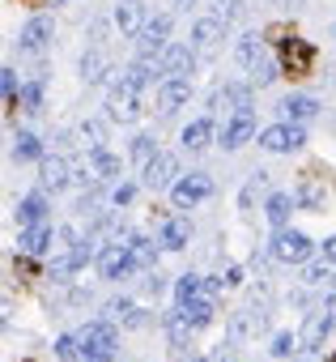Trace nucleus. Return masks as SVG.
<instances>
[{
	"label": "nucleus",
	"mask_w": 336,
	"mask_h": 362,
	"mask_svg": "<svg viewBox=\"0 0 336 362\" xmlns=\"http://www.w3.org/2000/svg\"><path fill=\"white\" fill-rule=\"evenodd\" d=\"M140 115H145L140 94H132V90H111V98H107V119H115V124H136Z\"/></svg>",
	"instance_id": "f8f14e48"
},
{
	"label": "nucleus",
	"mask_w": 336,
	"mask_h": 362,
	"mask_svg": "<svg viewBox=\"0 0 336 362\" xmlns=\"http://www.w3.org/2000/svg\"><path fill=\"white\" fill-rule=\"evenodd\" d=\"M56 239H60V230H52V222L22 226V230H18V252H22V256H47L52 247H60Z\"/></svg>",
	"instance_id": "9b49d317"
},
{
	"label": "nucleus",
	"mask_w": 336,
	"mask_h": 362,
	"mask_svg": "<svg viewBox=\"0 0 336 362\" xmlns=\"http://www.w3.org/2000/svg\"><path fill=\"white\" fill-rule=\"evenodd\" d=\"M132 197H136V184H119V188L111 192V205L124 209V205H132Z\"/></svg>",
	"instance_id": "49530a36"
},
{
	"label": "nucleus",
	"mask_w": 336,
	"mask_h": 362,
	"mask_svg": "<svg viewBox=\"0 0 336 362\" xmlns=\"http://www.w3.org/2000/svg\"><path fill=\"white\" fill-rule=\"evenodd\" d=\"M157 243H162V252H184L192 243V222L188 218H166L162 230H157Z\"/></svg>",
	"instance_id": "6ab92c4d"
},
{
	"label": "nucleus",
	"mask_w": 336,
	"mask_h": 362,
	"mask_svg": "<svg viewBox=\"0 0 336 362\" xmlns=\"http://www.w3.org/2000/svg\"><path fill=\"white\" fill-rule=\"evenodd\" d=\"M332 315L328 311H311L306 320H302V332H298V341H302V349L306 354H319L323 349V341H328V332H332Z\"/></svg>",
	"instance_id": "dca6fc26"
},
{
	"label": "nucleus",
	"mask_w": 336,
	"mask_h": 362,
	"mask_svg": "<svg viewBox=\"0 0 336 362\" xmlns=\"http://www.w3.org/2000/svg\"><path fill=\"white\" fill-rule=\"evenodd\" d=\"M298 345H302V341H298V332H277V337H272V345H268V354H272V358H289Z\"/></svg>",
	"instance_id": "79ce46f5"
},
{
	"label": "nucleus",
	"mask_w": 336,
	"mask_h": 362,
	"mask_svg": "<svg viewBox=\"0 0 336 362\" xmlns=\"http://www.w3.org/2000/svg\"><path fill=\"white\" fill-rule=\"evenodd\" d=\"M268 256L272 260H281V264H306L311 256H315V239L311 235H302V230H277L272 235V243H268Z\"/></svg>",
	"instance_id": "f03ea898"
},
{
	"label": "nucleus",
	"mask_w": 336,
	"mask_h": 362,
	"mask_svg": "<svg viewBox=\"0 0 336 362\" xmlns=\"http://www.w3.org/2000/svg\"><path fill=\"white\" fill-rule=\"evenodd\" d=\"M277 60H281V69L289 77H306L315 69V47L306 39H281V56Z\"/></svg>",
	"instance_id": "6e6552de"
},
{
	"label": "nucleus",
	"mask_w": 336,
	"mask_h": 362,
	"mask_svg": "<svg viewBox=\"0 0 336 362\" xmlns=\"http://www.w3.org/2000/svg\"><path fill=\"white\" fill-rule=\"evenodd\" d=\"M0 90H5V107H9V111L22 107V90H26V86H18V73H13L9 64L0 69Z\"/></svg>",
	"instance_id": "f704fd0d"
},
{
	"label": "nucleus",
	"mask_w": 336,
	"mask_h": 362,
	"mask_svg": "<svg viewBox=\"0 0 336 362\" xmlns=\"http://www.w3.org/2000/svg\"><path fill=\"white\" fill-rule=\"evenodd\" d=\"M294 209H298V197H294V192H281V188H277V192H268V201H264V218H268V226H272V230H285Z\"/></svg>",
	"instance_id": "a211bd4d"
},
{
	"label": "nucleus",
	"mask_w": 336,
	"mask_h": 362,
	"mask_svg": "<svg viewBox=\"0 0 336 362\" xmlns=\"http://www.w3.org/2000/svg\"><path fill=\"white\" fill-rule=\"evenodd\" d=\"M157 247H162V243H153V239H145V235H136V239L128 243L136 273H149V269H157Z\"/></svg>",
	"instance_id": "c85d7f7f"
},
{
	"label": "nucleus",
	"mask_w": 336,
	"mask_h": 362,
	"mask_svg": "<svg viewBox=\"0 0 336 362\" xmlns=\"http://www.w3.org/2000/svg\"><path fill=\"white\" fill-rule=\"evenodd\" d=\"M247 141H256V107H239L230 115V124L222 128V149H243Z\"/></svg>",
	"instance_id": "1a4fd4ad"
},
{
	"label": "nucleus",
	"mask_w": 336,
	"mask_h": 362,
	"mask_svg": "<svg viewBox=\"0 0 336 362\" xmlns=\"http://www.w3.org/2000/svg\"><path fill=\"white\" fill-rule=\"evenodd\" d=\"M234 56H239V64L251 73L260 60H264V35H256V30H247L243 39H239V47H234Z\"/></svg>",
	"instance_id": "bb28decb"
},
{
	"label": "nucleus",
	"mask_w": 336,
	"mask_h": 362,
	"mask_svg": "<svg viewBox=\"0 0 336 362\" xmlns=\"http://www.w3.org/2000/svg\"><path fill=\"white\" fill-rule=\"evenodd\" d=\"M9 153H13L18 162H43V158H47V153H43V141H39L35 132H18Z\"/></svg>",
	"instance_id": "c756f323"
},
{
	"label": "nucleus",
	"mask_w": 336,
	"mask_h": 362,
	"mask_svg": "<svg viewBox=\"0 0 336 362\" xmlns=\"http://www.w3.org/2000/svg\"><path fill=\"white\" fill-rule=\"evenodd\" d=\"M77 273V260H73V247H64V256H56L52 264H47V277L52 281H68Z\"/></svg>",
	"instance_id": "ea45409f"
},
{
	"label": "nucleus",
	"mask_w": 336,
	"mask_h": 362,
	"mask_svg": "<svg viewBox=\"0 0 336 362\" xmlns=\"http://www.w3.org/2000/svg\"><path fill=\"white\" fill-rule=\"evenodd\" d=\"M209 141H213V115H200V119L184 124V132H179V145H184L188 153H200V149H209Z\"/></svg>",
	"instance_id": "b1692460"
},
{
	"label": "nucleus",
	"mask_w": 336,
	"mask_h": 362,
	"mask_svg": "<svg viewBox=\"0 0 336 362\" xmlns=\"http://www.w3.org/2000/svg\"><path fill=\"white\" fill-rule=\"evenodd\" d=\"M136 315V303L132 298H111V303H102V320H111V324H128Z\"/></svg>",
	"instance_id": "4c0bfd02"
},
{
	"label": "nucleus",
	"mask_w": 336,
	"mask_h": 362,
	"mask_svg": "<svg viewBox=\"0 0 336 362\" xmlns=\"http://www.w3.org/2000/svg\"><path fill=\"white\" fill-rule=\"evenodd\" d=\"M196 362H213V358H196Z\"/></svg>",
	"instance_id": "5fc2aeb1"
},
{
	"label": "nucleus",
	"mask_w": 336,
	"mask_h": 362,
	"mask_svg": "<svg viewBox=\"0 0 336 362\" xmlns=\"http://www.w3.org/2000/svg\"><path fill=\"white\" fill-rule=\"evenodd\" d=\"M323 311H328V315H332V320H336V290H332V294H328V303H323Z\"/></svg>",
	"instance_id": "8fccbe9b"
},
{
	"label": "nucleus",
	"mask_w": 336,
	"mask_h": 362,
	"mask_svg": "<svg viewBox=\"0 0 336 362\" xmlns=\"http://www.w3.org/2000/svg\"><path fill=\"white\" fill-rule=\"evenodd\" d=\"M115 73H119V69H111V64H107V56H102L98 47H90V52L81 56V81H85V86L115 81Z\"/></svg>",
	"instance_id": "4be33fe9"
},
{
	"label": "nucleus",
	"mask_w": 336,
	"mask_h": 362,
	"mask_svg": "<svg viewBox=\"0 0 336 362\" xmlns=\"http://www.w3.org/2000/svg\"><path fill=\"white\" fill-rule=\"evenodd\" d=\"M192 5H196V0H175V9H179V13H188Z\"/></svg>",
	"instance_id": "3c124183"
},
{
	"label": "nucleus",
	"mask_w": 336,
	"mask_h": 362,
	"mask_svg": "<svg viewBox=\"0 0 336 362\" xmlns=\"http://www.w3.org/2000/svg\"><path fill=\"white\" fill-rule=\"evenodd\" d=\"M188 98H192V77H166L157 86V111L162 115H175Z\"/></svg>",
	"instance_id": "ddd939ff"
},
{
	"label": "nucleus",
	"mask_w": 336,
	"mask_h": 362,
	"mask_svg": "<svg viewBox=\"0 0 336 362\" xmlns=\"http://www.w3.org/2000/svg\"><path fill=\"white\" fill-rule=\"evenodd\" d=\"M294 197H298V205H302V209H319V205H323V197H328V188L319 184L315 175H302V184H298V192H294Z\"/></svg>",
	"instance_id": "7c9ffc66"
},
{
	"label": "nucleus",
	"mask_w": 336,
	"mask_h": 362,
	"mask_svg": "<svg viewBox=\"0 0 336 362\" xmlns=\"http://www.w3.org/2000/svg\"><path fill=\"white\" fill-rule=\"evenodd\" d=\"M281 73H285V69H281V60L264 56V60H260V64L251 69V86H256V90H264V86H272V81H277Z\"/></svg>",
	"instance_id": "72a5a7b5"
},
{
	"label": "nucleus",
	"mask_w": 336,
	"mask_h": 362,
	"mask_svg": "<svg viewBox=\"0 0 336 362\" xmlns=\"http://www.w3.org/2000/svg\"><path fill=\"white\" fill-rule=\"evenodd\" d=\"M77 341L85 349V362H115V349H119V332L111 320H90L77 328Z\"/></svg>",
	"instance_id": "f257e3e1"
},
{
	"label": "nucleus",
	"mask_w": 336,
	"mask_h": 362,
	"mask_svg": "<svg viewBox=\"0 0 336 362\" xmlns=\"http://www.w3.org/2000/svg\"><path fill=\"white\" fill-rule=\"evenodd\" d=\"M128 149H132V158H136L140 166H145L149 158H157V153H162V149H157V136H153V132H136Z\"/></svg>",
	"instance_id": "c9c22d12"
},
{
	"label": "nucleus",
	"mask_w": 336,
	"mask_h": 362,
	"mask_svg": "<svg viewBox=\"0 0 336 362\" xmlns=\"http://www.w3.org/2000/svg\"><path fill=\"white\" fill-rule=\"evenodd\" d=\"M52 35H56V22H52L47 13L30 18V22L22 26V35H18V52H22V56H39V52L52 43Z\"/></svg>",
	"instance_id": "9d476101"
},
{
	"label": "nucleus",
	"mask_w": 336,
	"mask_h": 362,
	"mask_svg": "<svg viewBox=\"0 0 336 362\" xmlns=\"http://www.w3.org/2000/svg\"><path fill=\"white\" fill-rule=\"evenodd\" d=\"M281 5H302V0H281Z\"/></svg>",
	"instance_id": "603ef678"
},
{
	"label": "nucleus",
	"mask_w": 336,
	"mask_h": 362,
	"mask_svg": "<svg viewBox=\"0 0 336 362\" xmlns=\"http://www.w3.org/2000/svg\"><path fill=\"white\" fill-rule=\"evenodd\" d=\"M39 184H43V192H64V188L73 184V166H68L60 153L43 158V162H39Z\"/></svg>",
	"instance_id": "f3484780"
},
{
	"label": "nucleus",
	"mask_w": 336,
	"mask_h": 362,
	"mask_svg": "<svg viewBox=\"0 0 336 362\" xmlns=\"http://www.w3.org/2000/svg\"><path fill=\"white\" fill-rule=\"evenodd\" d=\"M226 22H217V18H200L196 26H192V47H196V56H213L217 47H222V39H226Z\"/></svg>",
	"instance_id": "2eb2a0df"
},
{
	"label": "nucleus",
	"mask_w": 336,
	"mask_h": 362,
	"mask_svg": "<svg viewBox=\"0 0 336 362\" xmlns=\"http://www.w3.org/2000/svg\"><path fill=\"white\" fill-rule=\"evenodd\" d=\"M140 184L149 192H162V188H175L179 184V158L175 153H157L140 166Z\"/></svg>",
	"instance_id": "423d86ee"
},
{
	"label": "nucleus",
	"mask_w": 336,
	"mask_h": 362,
	"mask_svg": "<svg viewBox=\"0 0 336 362\" xmlns=\"http://www.w3.org/2000/svg\"><path fill=\"white\" fill-rule=\"evenodd\" d=\"M323 256H328V260H336V235H332V239H323Z\"/></svg>",
	"instance_id": "09e8293b"
},
{
	"label": "nucleus",
	"mask_w": 336,
	"mask_h": 362,
	"mask_svg": "<svg viewBox=\"0 0 336 362\" xmlns=\"http://www.w3.org/2000/svg\"><path fill=\"white\" fill-rule=\"evenodd\" d=\"M90 170H94L98 179H119V175H124V162H119V153H111V149L102 145V149H90Z\"/></svg>",
	"instance_id": "cd10ccee"
},
{
	"label": "nucleus",
	"mask_w": 336,
	"mask_h": 362,
	"mask_svg": "<svg viewBox=\"0 0 336 362\" xmlns=\"http://www.w3.org/2000/svg\"><path fill=\"white\" fill-rule=\"evenodd\" d=\"M302 281L306 286H323V281H336V260H315V264H306V273H302Z\"/></svg>",
	"instance_id": "e433bc0d"
},
{
	"label": "nucleus",
	"mask_w": 336,
	"mask_h": 362,
	"mask_svg": "<svg viewBox=\"0 0 336 362\" xmlns=\"http://www.w3.org/2000/svg\"><path fill=\"white\" fill-rule=\"evenodd\" d=\"M157 64H162L166 77H188L196 69V47L192 43H171V47L157 56Z\"/></svg>",
	"instance_id": "4468645a"
},
{
	"label": "nucleus",
	"mask_w": 336,
	"mask_h": 362,
	"mask_svg": "<svg viewBox=\"0 0 336 362\" xmlns=\"http://www.w3.org/2000/svg\"><path fill=\"white\" fill-rule=\"evenodd\" d=\"M315 115H319V98H315V94H289V98H281V119L306 124V119H315Z\"/></svg>",
	"instance_id": "5701e85b"
},
{
	"label": "nucleus",
	"mask_w": 336,
	"mask_h": 362,
	"mask_svg": "<svg viewBox=\"0 0 336 362\" xmlns=\"http://www.w3.org/2000/svg\"><path fill=\"white\" fill-rule=\"evenodd\" d=\"M222 281H226V290H234V286H243V269H239V264H230V269L222 273Z\"/></svg>",
	"instance_id": "de8ad7c7"
},
{
	"label": "nucleus",
	"mask_w": 336,
	"mask_h": 362,
	"mask_svg": "<svg viewBox=\"0 0 336 362\" xmlns=\"http://www.w3.org/2000/svg\"><path fill=\"white\" fill-rule=\"evenodd\" d=\"M56 358H60V362H85V349H81L77 337H60V341H56Z\"/></svg>",
	"instance_id": "a19ab883"
},
{
	"label": "nucleus",
	"mask_w": 336,
	"mask_h": 362,
	"mask_svg": "<svg viewBox=\"0 0 336 362\" xmlns=\"http://www.w3.org/2000/svg\"><path fill=\"white\" fill-rule=\"evenodd\" d=\"M196 298H205V281H200L196 273H184V277L175 281V307H188V303H196Z\"/></svg>",
	"instance_id": "2f4dec72"
},
{
	"label": "nucleus",
	"mask_w": 336,
	"mask_h": 362,
	"mask_svg": "<svg viewBox=\"0 0 336 362\" xmlns=\"http://www.w3.org/2000/svg\"><path fill=\"white\" fill-rule=\"evenodd\" d=\"M77 136H81V145H90V149H102V128H98L94 119H85V124L77 128Z\"/></svg>",
	"instance_id": "c03bdc74"
},
{
	"label": "nucleus",
	"mask_w": 336,
	"mask_h": 362,
	"mask_svg": "<svg viewBox=\"0 0 336 362\" xmlns=\"http://www.w3.org/2000/svg\"><path fill=\"white\" fill-rule=\"evenodd\" d=\"M209 197H213V175H205V170H188V175H179V184L171 188L175 209H196V205H205Z\"/></svg>",
	"instance_id": "7ed1b4c3"
},
{
	"label": "nucleus",
	"mask_w": 336,
	"mask_h": 362,
	"mask_svg": "<svg viewBox=\"0 0 336 362\" xmlns=\"http://www.w3.org/2000/svg\"><path fill=\"white\" fill-rule=\"evenodd\" d=\"M302 145H306V128H302V124L281 119V124L260 128V149H268V153H294V149H302Z\"/></svg>",
	"instance_id": "20e7f679"
},
{
	"label": "nucleus",
	"mask_w": 336,
	"mask_h": 362,
	"mask_svg": "<svg viewBox=\"0 0 336 362\" xmlns=\"http://www.w3.org/2000/svg\"><path fill=\"white\" fill-rule=\"evenodd\" d=\"M251 90H256L251 81H230V86L213 90L209 107H213V111H222V107H234V111H239V107H256V103H251Z\"/></svg>",
	"instance_id": "aec40b11"
},
{
	"label": "nucleus",
	"mask_w": 336,
	"mask_h": 362,
	"mask_svg": "<svg viewBox=\"0 0 336 362\" xmlns=\"http://www.w3.org/2000/svg\"><path fill=\"white\" fill-rule=\"evenodd\" d=\"M136 273V264H132V252L124 247V243H107L102 252H98V277L102 281H124V277H132Z\"/></svg>",
	"instance_id": "0eeeda50"
},
{
	"label": "nucleus",
	"mask_w": 336,
	"mask_h": 362,
	"mask_svg": "<svg viewBox=\"0 0 336 362\" xmlns=\"http://www.w3.org/2000/svg\"><path fill=\"white\" fill-rule=\"evenodd\" d=\"M192 332H196V328L188 324V315H184L179 307H175V311H166V341H171V349H175V354H184V349H188Z\"/></svg>",
	"instance_id": "393cba45"
},
{
	"label": "nucleus",
	"mask_w": 336,
	"mask_h": 362,
	"mask_svg": "<svg viewBox=\"0 0 336 362\" xmlns=\"http://www.w3.org/2000/svg\"><path fill=\"white\" fill-rule=\"evenodd\" d=\"M243 13H247L243 0H213V18H217V22H226V26L243 22Z\"/></svg>",
	"instance_id": "58836bf2"
},
{
	"label": "nucleus",
	"mask_w": 336,
	"mask_h": 362,
	"mask_svg": "<svg viewBox=\"0 0 336 362\" xmlns=\"http://www.w3.org/2000/svg\"><path fill=\"white\" fill-rule=\"evenodd\" d=\"M140 290H145L149 298H157V294L166 290V281H162V273H157V269H149V273H140Z\"/></svg>",
	"instance_id": "a18cd8bd"
},
{
	"label": "nucleus",
	"mask_w": 336,
	"mask_h": 362,
	"mask_svg": "<svg viewBox=\"0 0 336 362\" xmlns=\"http://www.w3.org/2000/svg\"><path fill=\"white\" fill-rule=\"evenodd\" d=\"M171 47V13H153L136 30V56H162Z\"/></svg>",
	"instance_id": "39448f33"
},
{
	"label": "nucleus",
	"mask_w": 336,
	"mask_h": 362,
	"mask_svg": "<svg viewBox=\"0 0 336 362\" xmlns=\"http://www.w3.org/2000/svg\"><path fill=\"white\" fill-rule=\"evenodd\" d=\"M179 311L188 315L192 328H209L213 315H217V303H213V298H196V303H188V307H179Z\"/></svg>",
	"instance_id": "473e14b6"
},
{
	"label": "nucleus",
	"mask_w": 336,
	"mask_h": 362,
	"mask_svg": "<svg viewBox=\"0 0 336 362\" xmlns=\"http://www.w3.org/2000/svg\"><path fill=\"white\" fill-rule=\"evenodd\" d=\"M332 39H336V22H332Z\"/></svg>",
	"instance_id": "864d4df0"
},
{
	"label": "nucleus",
	"mask_w": 336,
	"mask_h": 362,
	"mask_svg": "<svg viewBox=\"0 0 336 362\" xmlns=\"http://www.w3.org/2000/svg\"><path fill=\"white\" fill-rule=\"evenodd\" d=\"M332 362H336V358H332Z\"/></svg>",
	"instance_id": "6e6d98bb"
},
{
	"label": "nucleus",
	"mask_w": 336,
	"mask_h": 362,
	"mask_svg": "<svg viewBox=\"0 0 336 362\" xmlns=\"http://www.w3.org/2000/svg\"><path fill=\"white\" fill-rule=\"evenodd\" d=\"M13 218H18V226H39V222H47V197H43V192L22 197L18 209H13Z\"/></svg>",
	"instance_id": "a878e982"
},
{
	"label": "nucleus",
	"mask_w": 336,
	"mask_h": 362,
	"mask_svg": "<svg viewBox=\"0 0 336 362\" xmlns=\"http://www.w3.org/2000/svg\"><path fill=\"white\" fill-rule=\"evenodd\" d=\"M22 111H30V115L43 111V81H30V86L22 90Z\"/></svg>",
	"instance_id": "37998d69"
},
{
	"label": "nucleus",
	"mask_w": 336,
	"mask_h": 362,
	"mask_svg": "<svg viewBox=\"0 0 336 362\" xmlns=\"http://www.w3.org/2000/svg\"><path fill=\"white\" fill-rule=\"evenodd\" d=\"M111 22H115L119 35H136V30L149 22V18H145V0H119L115 13H111Z\"/></svg>",
	"instance_id": "412c9836"
}]
</instances>
